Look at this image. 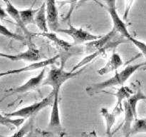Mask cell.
<instances>
[{
    "label": "cell",
    "instance_id": "11",
    "mask_svg": "<svg viewBox=\"0 0 146 137\" xmlns=\"http://www.w3.org/2000/svg\"><path fill=\"white\" fill-rule=\"evenodd\" d=\"M117 31H115V29L113 28L108 34H105L103 37L101 36L97 39L88 41L86 44V52L89 54L91 53H93L94 51H97V50L100 49L101 48L104 47V46L106 45L107 44H108L110 41H111V39L115 37Z\"/></svg>",
    "mask_w": 146,
    "mask_h": 137
},
{
    "label": "cell",
    "instance_id": "14",
    "mask_svg": "<svg viewBox=\"0 0 146 137\" xmlns=\"http://www.w3.org/2000/svg\"><path fill=\"white\" fill-rule=\"evenodd\" d=\"M6 11H7L8 16H9L10 17L13 19L14 21H16L17 24L19 25V27L21 28V29L22 30L24 34L27 36V39L29 41V44L30 43H32L31 41V38L33 36V34L27 29V27L24 24L22 20H21V17H20L19 14V10L17 9L14 5H13L11 1L8 2L7 4H6Z\"/></svg>",
    "mask_w": 146,
    "mask_h": 137
},
{
    "label": "cell",
    "instance_id": "15",
    "mask_svg": "<svg viewBox=\"0 0 146 137\" xmlns=\"http://www.w3.org/2000/svg\"><path fill=\"white\" fill-rule=\"evenodd\" d=\"M123 64L122 58L118 53L113 51L106 64L97 71L99 75L104 76L112 71H117Z\"/></svg>",
    "mask_w": 146,
    "mask_h": 137
},
{
    "label": "cell",
    "instance_id": "21",
    "mask_svg": "<svg viewBox=\"0 0 146 137\" xmlns=\"http://www.w3.org/2000/svg\"><path fill=\"white\" fill-rule=\"evenodd\" d=\"M24 121V118H17V119H11L9 117H7V116L2 115L0 114V124L5 126H19Z\"/></svg>",
    "mask_w": 146,
    "mask_h": 137
},
{
    "label": "cell",
    "instance_id": "23",
    "mask_svg": "<svg viewBox=\"0 0 146 137\" xmlns=\"http://www.w3.org/2000/svg\"><path fill=\"white\" fill-rule=\"evenodd\" d=\"M78 0H66V1L62 2V6L66 4H68L70 5L68 13H67L66 15L65 16V17L63 19V21H67V20L69 21L70 18H71V15H72L73 14V11H74L75 8H76V5L77 4H78Z\"/></svg>",
    "mask_w": 146,
    "mask_h": 137
},
{
    "label": "cell",
    "instance_id": "16",
    "mask_svg": "<svg viewBox=\"0 0 146 137\" xmlns=\"http://www.w3.org/2000/svg\"><path fill=\"white\" fill-rule=\"evenodd\" d=\"M34 22L37 27L42 32H48V27L47 24L46 14V4L45 1L42 3L39 9H38L34 15Z\"/></svg>",
    "mask_w": 146,
    "mask_h": 137
},
{
    "label": "cell",
    "instance_id": "12",
    "mask_svg": "<svg viewBox=\"0 0 146 137\" xmlns=\"http://www.w3.org/2000/svg\"><path fill=\"white\" fill-rule=\"evenodd\" d=\"M123 111V107L114 106L112 111H109L106 108H102L101 110V114L104 117L106 123V132L108 136L112 135V128L115 122L117 116L120 115Z\"/></svg>",
    "mask_w": 146,
    "mask_h": 137
},
{
    "label": "cell",
    "instance_id": "1",
    "mask_svg": "<svg viewBox=\"0 0 146 137\" xmlns=\"http://www.w3.org/2000/svg\"><path fill=\"white\" fill-rule=\"evenodd\" d=\"M145 62L141 64H134V65H128L125 67L124 69L121 71H116L115 74L111 78H108V80L101 82L96 83V84H91L86 87V91L88 93V95L93 96L96 94L101 92L106 88H110V87L116 86H123L127 80L139 68H141L145 66Z\"/></svg>",
    "mask_w": 146,
    "mask_h": 137
},
{
    "label": "cell",
    "instance_id": "24",
    "mask_svg": "<svg viewBox=\"0 0 146 137\" xmlns=\"http://www.w3.org/2000/svg\"><path fill=\"white\" fill-rule=\"evenodd\" d=\"M129 41H131V43L134 44L138 49L141 51V54L144 56L145 59V63L146 64V44H145L143 41H140V40L136 39L134 38L133 37H131V39H129Z\"/></svg>",
    "mask_w": 146,
    "mask_h": 137
},
{
    "label": "cell",
    "instance_id": "5",
    "mask_svg": "<svg viewBox=\"0 0 146 137\" xmlns=\"http://www.w3.org/2000/svg\"><path fill=\"white\" fill-rule=\"evenodd\" d=\"M106 4V9L109 13L110 17L112 20L113 27L117 32L120 33L123 37L129 41L131 37H133L131 33L128 31L126 25L124 23L123 19L119 17L116 9V1L117 0H104Z\"/></svg>",
    "mask_w": 146,
    "mask_h": 137
},
{
    "label": "cell",
    "instance_id": "2",
    "mask_svg": "<svg viewBox=\"0 0 146 137\" xmlns=\"http://www.w3.org/2000/svg\"><path fill=\"white\" fill-rule=\"evenodd\" d=\"M141 100H146V96L143 92L141 86H138L136 91L123 101L124 116L123 122L115 130L121 129L123 134L125 136H130L131 127L133 121L137 118V105Z\"/></svg>",
    "mask_w": 146,
    "mask_h": 137
},
{
    "label": "cell",
    "instance_id": "19",
    "mask_svg": "<svg viewBox=\"0 0 146 137\" xmlns=\"http://www.w3.org/2000/svg\"><path fill=\"white\" fill-rule=\"evenodd\" d=\"M34 4V3L30 8L19 11L20 17H21V20H22L23 23H24L26 27H27L29 24H35V22H34V15H35L37 9H33Z\"/></svg>",
    "mask_w": 146,
    "mask_h": 137
},
{
    "label": "cell",
    "instance_id": "9",
    "mask_svg": "<svg viewBox=\"0 0 146 137\" xmlns=\"http://www.w3.org/2000/svg\"><path fill=\"white\" fill-rule=\"evenodd\" d=\"M46 71V67H44L39 72V74H37L36 76L31 77L22 85L16 87V88H11L7 91H11L9 95H12L14 94H24V93H27L31 90L35 89L36 88H37L38 86L42 84L44 77H45Z\"/></svg>",
    "mask_w": 146,
    "mask_h": 137
},
{
    "label": "cell",
    "instance_id": "27",
    "mask_svg": "<svg viewBox=\"0 0 146 137\" xmlns=\"http://www.w3.org/2000/svg\"><path fill=\"white\" fill-rule=\"evenodd\" d=\"M7 17H8V14H7L6 10H4V9L0 6V18L4 19Z\"/></svg>",
    "mask_w": 146,
    "mask_h": 137
},
{
    "label": "cell",
    "instance_id": "17",
    "mask_svg": "<svg viewBox=\"0 0 146 137\" xmlns=\"http://www.w3.org/2000/svg\"><path fill=\"white\" fill-rule=\"evenodd\" d=\"M38 34V35H40V36H42V37H46V38L48 39L51 40V41H53V42L57 46V47L61 48V49L66 50V51H68V50L70 49V48L72 47L70 43H68V41H64V40L60 39L59 37H57V36L53 32L49 33L48 31V32H41V33H39V34Z\"/></svg>",
    "mask_w": 146,
    "mask_h": 137
},
{
    "label": "cell",
    "instance_id": "20",
    "mask_svg": "<svg viewBox=\"0 0 146 137\" xmlns=\"http://www.w3.org/2000/svg\"><path fill=\"white\" fill-rule=\"evenodd\" d=\"M141 133L146 134V117L143 118H136L133 121L130 131V136Z\"/></svg>",
    "mask_w": 146,
    "mask_h": 137
},
{
    "label": "cell",
    "instance_id": "7",
    "mask_svg": "<svg viewBox=\"0 0 146 137\" xmlns=\"http://www.w3.org/2000/svg\"><path fill=\"white\" fill-rule=\"evenodd\" d=\"M127 41L124 39H120L118 40V41H110L108 44H107L106 45L104 46V47L101 48L100 49L97 50V51H94V52L91 53V54H88L87 57H84L83 59H81L79 62L77 63L74 67H73L72 69L71 70V71H75L76 70L79 69V68H83L84 67L86 66L87 64H90L92 61H94L96 59H97L98 57H99L100 56L104 55V54L106 53L107 51L111 49H114L115 47H118V45H120L121 44H123V43H126Z\"/></svg>",
    "mask_w": 146,
    "mask_h": 137
},
{
    "label": "cell",
    "instance_id": "8",
    "mask_svg": "<svg viewBox=\"0 0 146 137\" xmlns=\"http://www.w3.org/2000/svg\"><path fill=\"white\" fill-rule=\"evenodd\" d=\"M0 58H4L13 61H38L40 59L39 51L35 47V46L30 43L29 44L28 49L22 53L18 54H9L0 51Z\"/></svg>",
    "mask_w": 146,
    "mask_h": 137
},
{
    "label": "cell",
    "instance_id": "25",
    "mask_svg": "<svg viewBox=\"0 0 146 137\" xmlns=\"http://www.w3.org/2000/svg\"><path fill=\"white\" fill-rule=\"evenodd\" d=\"M134 1L135 0H125V11H124V14L123 15V20H127V19H128L130 11H131L133 5Z\"/></svg>",
    "mask_w": 146,
    "mask_h": 137
},
{
    "label": "cell",
    "instance_id": "18",
    "mask_svg": "<svg viewBox=\"0 0 146 137\" xmlns=\"http://www.w3.org/2000/svg\"><path fill=\"white\" fill-rule=\"evenodd\" d=\"M133 94V91L130 87L126 86H121V88L117 91L115 94H110L115 96L117 98V102L115 104V107H123V102L124 100L128 98Z\"/></svg>",
    "mask_w": 146,
    "mask_h": 137
},
{
    "label": "cell",
    "instance_id": "26",
    "mask_svg": "<svg viewBox=\"0 0 146 137\" xmlns=\"http://www.w3.org/2000/svg\"><path fill=\"white\" fill-rule=\"evenodd\" d=\"M94 1V2H95V3H96L97 4H98V5L101 6V7H104V6L103 5V4H101V3L100 2V1H98V0H78V4H77V5H76V9H78L80 7H81V6H82L83 4H85V3L88 2V1Z\"/></svg>",
    "mask_w": 146,
    "mask_h": 137
},
{
    "label": "cell",
    "instance_id": "10",
    "mask_svg": "<svg viewBox=\"0 0 146 137\" xmlns=\"http://www.w3.org/2000/svg\"><path fill=\"white\" fill-rule=\"evenodd\" d=\"M45 4L48 27L51 31H56L59 29V21L56 0H46Z\"/></svg>",
    "mask_w": 146,
    "mask_h": 137
},
{
    "label": "cell",
    "instance_id": "22",
    "mask_svg": "<svg viewBox=\"0 0 146 137\" xmlns=\"http://www.w3.org/2000/svg\"><path fill=\"white\" fill-rule=\"evenodd\" d=\"M0 34L8 39L17 40V41H22L24 40V37L11 31L8 28H7L5 26H4L1 24H0Z\"/></svg>",
    "mask_w": 146,
    "mask_h": 137
},
{
    "label": "cell",
    "instance_id": "13",
    "mask_svg": "<svg viewBox=\"0 0 146 137\" xmlns=\"http://www.w3.org/2000/svg\"><path fill=\"white\" fill-rule=\"evenodd\" d=\"M54 91V98L52 103L51 116L48 126L51 128H61V116L59 110V94L60 90H53Z\"/></svg>",
    "mask_w": 146,
    "mask_h": 137
},
{
    "label": "cell",
    "instance_id": "28",
    "mask_svg": "<svg viewBox=\"0 0 146 137\" xmlns=\"http://www.w3.org/2000/svg\"><path fill=\"white\" fill-rule=\"evenodd\" d=\"M2 1H4V2L5 3V4H7V3H8V2H9L10 0H2Z\"/></svg>",
    "mask_w": 146,
    "mask_h": 137
},
{
    "label": "cell",
    "instance_id": "4",
    "mask_svg": "<svg viewBox=\"0 0 146 137\" xmlns=\"http://www.w3.org/2000/svg\"><path fill=\"white\" fill-rule=\"evenodd\" d=\"M54 91H52L46 97L43 98L39 102H36L31 105L23 107V108L13 111L11 113H7V114H5V116L9 117V118H14V117L22 118H30V117L36 115V114H38L44 108L51 105L53 101H54Z\"/></svg>",
    "mask_w": 146,
    "mask_h": 137
},
{
    "label": "cell",
    "instance_id": "6",
    "mask_svg": "<svg viewBox=\"0 0 146 137\" xmlns=\"http://www.w3.org/2000/svg\"><path fill=\"white\" fill-rule=\"evenodd\" d=\"M56 31L60 33H64L70 36L74 40V44H80L85 42L97 39L101 36L94 35L88 31L83 29L82 28H76L74 26L70 25L68 29H58Z\"/></svg>",
    "mask_w": 146,
    "mask_h": 137
},
{
    "label": "cell",
    "instance_id": "3",
    "mask_svg": "<svg viewBox=\"0 0 146 137\" xmlns=\"http://www.w3.org/2000/svg\"><path fill=\"white\" fill-rule=\"evenodd\" d=\"M84 68H79L75 71H67L64 69V63L60 68H53L48 72L46 78L42 82L43 86H50L53 90H60L63 84L71 78L79 76Z\"/></svg>",
    "mask_w": 146,
    "mask_h": 137
},
{
    "label": "cell",
    "instance_id": "29",
    "mask_svg": "<svg viewBox=\"0 0 146 137\" xmlns=\"http://www.w3.org/2000/svg\"><path fill=\"white\" fill-rule=\"evenodd\" d=\"M142 68L144 70V71H146V65L144 66L143 67H142Z\"/></svg>",
    "mask_w": 146,
    "mask_h": 137
}]
</instances>
